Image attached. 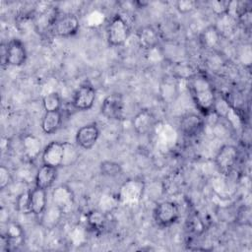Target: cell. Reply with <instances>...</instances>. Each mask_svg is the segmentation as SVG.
Listing matches in <instances>:
<instances>
[{
	"mask_svg": "<svg viewBox=\"0 0 252 252\" xmlns=\"http://www.w3.org/2000/svg\"><path fill=\"white\" fill-rule=\"evenodd\" d=\"M145 190V182L141 178H130L126 180L120 187L118 192V200L121 203L132 205L138 203Z\"/></svg>",
	"mask_w": 252,
	"mask_h": 252,
	"instance_id": "cell-4",
	"label": "cell"
},
{
	"mask_svg": "<svg viewBox=\"0 0 252 252\" xmlns=\"http://www.w3.org/2000/svg\"><path fill=\"white\" fill-rule=\"evenodd\" d=\"M11 180L12 178H11L10 171L6 166L2 165L0 167V189L4 190L6 187H8Z\"/></svg>",
	"mask_w": 252,
	"mask_h": 252,
	"instance_id": "cell-30",
	"label": "cell"
},
{
	"mask_svg": "<svg viewBox=\"0 0 252 252\" xmlns=\"http://www.w3.org/2000/svg\"><path fill=\"white\" fill-rule=\"evenodd\" d=\"M7 65L20 67L24 65L28 58L25 44L19 38H12L6 43Z\"/></svg>",
	"mask_w": 252,
	"mask_h": 252,
	"instance_id": "cell-11",
	"label": "cell"
},
{
	"mask_svg": "<svg viewBox=\"0 0 252 252\" xmlns=\"http://www.w3.org/2000/svg\"><path fill=\"white\" fill-rule=\"evenodd\" d=\"M156 124V116L152 110L148 108L141 109L132 119V126L139 135H147L154 129Z\"/></svg>",
	"mask_w": 252,
	"mask_h": 252,
	"instance_id": "cell-13",
	"label": "cell"
},
{
	"mask_svg": "<svg viewBox=\"0 0 252 252\" xmlns=\"http://www.w3.org/2000/svg\"><path fill=\"white\" fill-rule=\"evenodd\" d=\"M17 210L22 214L31 213L30 210V191L21 193L16 200Z\"/></svg>",
	"mask_w": 252,
	"mask_h": 252,
	"instance_id": "cell-28",
	"label": "cell"
},
{
	"mask_svg": "<svg viewBox=\"0 0 252 252\" xmlns=\"http://www.w3.org/2000/svg\"><path fill=\"white\" fill-rule=\"evenodd\" d=\"M100 172L101 174L108 176V177H115L122 173V166L120 163L113 161V160H103L100 165Z\"/></svg>",
	"mask_w": 252,
	"mask_h": 252,
	"instance_id": "cell-25",
	"label": "cell"
},
{
	"mask_svg": "<svg viewBox=\"0 0 252 252\" xmlns=\"http://www.w3.org/2000/svg\"><path fill=\"white\" fill-rule=\"evenodd\" d=\"M204 127L203 118L196 113H187L185 114L179 124L180 131L185 137L192 138L200 134Z\"/></svg>",
	"mask_w": 252,
	"mask_h": 252,
	"instance_id": "cell-14",
	"label": "cell"
},
{
	"mask_svg": "<svg viewBox=\"0 0 252 252\" xmlns=\"http://www.w3.org/2000/svg\"><path fill=\"white\" fill-rule=\"evenodd\" d=\"M124 99L120 93H111L102 101L101 114L108 120H119L123 116Z\"/></svg>",
	"mask_w": 252,
	"mask_h": 252,
	"instance_id": "cell-6",
	"label": "cell"
},
{
	"mask_svg": "<svg viewBox=\"0 0 252 252\" xmlns=\"http://www.w3.org/2000/svg\"><path fill=\"white\" fill-rule=\"evenodd\" d=\"M62 99L57 92H51L42 97V106L46 111H57L61 109Z\"/></svg>",
	"mask_w": 252,
	"mask_h": 252,
	"instance_id": "cell-23",
	"label": "cell"
},
{
	"mask_svg": "<svg viewBox=\"0 0 252 252\" xmlns=\"http://www.w3.org/2000/svg\"><path fill=\"white\" fill-rule=\"evenodd\" d=\"M107 222V217L106 213L102 210H91L86 214V223L87 227L94 231V232H99L102 231L106 225Z\"/></svg>",
	"mask_w": 252,
	"mask_h": 252,
	"instance_id": "cell-18",
	"label": "cell"
},
{
	"mask_svg": "<svg viewBox=\"0 0 252 252\" xmlns=\"http://www.w3.org/2000/svg\"><path fill=\"white\" fill-rule=\"evenodd\" d=\"M200 43L204 48L213 49L219 45L221 35L215 25L208 26L200 33Z\"/></svg>",
	"mask_w": 252,
	"mask_h": 252,
	"instance_id": "cell-21",
	"label": "cell"
},
{
	"mask_svg": "<svg viewBox=\"0 0 252 252\" xmlns=\"http://www.w3.org/2000/svg\"><path fill=\"white\" fill-rule=\"evenodd\" d=\"M179 216V207L172 201L159 202L154 210L155 220L162 227H168L174 224L178 220Z\"/></svg>",
	"mask_w": 252,
	"mask_h": 252,
	"instance_id": "cell-3",
	"label": "cell"
},
{
	"mask_svg": "<svg viewBox=\"0 0 252 252\" xmlns=\"http://www.w3.org/2000/svg\"><path fill=\"white\" fill-rule=\"evenodd\" d=\"M176 10L181 14H188L198 7V3L193 0H179L175 3Z\"/></svg>",
	"mask_w": 252,
	"mask_h": 252,
	"instance_id": "cell-29",
	"label": "cell"
},
{
	"mask_svg": "<svg viewBox=\"0 0 252 252\" xmlns=\"http://www.w3.org/2000/svg\"><path fill=\"white\" fill-rule=\"evenodd\" d=\"M61 215H62V212L58 208H56L54 205H52L51 208H48V209L46 208V210L41 216H42L43 221L47 226H53L54 224H56Z\"/></svg>",
	"mask_w": 252,
	"mask_h": 252,
	"instance_id": "cell-27",
	"label": "cell"
},
{
	"mask_svg": "<svg viewBox=\"0 0 252 252\" xmlns=\"http://www.w3.org/2000/svg\"><path fill=\"white\" fill-rule=\"evenodd\" d=\"M188 89L197 109L202 114L207 115L214 110L217 95L211 81L205 75L201 73L191 75Z\"/></svg>",
	"mask_w": 252,
	"mask_h": 252,
	"instance_id": "cell-1",
	"label": "cell"
},
{
	"mask_svg": "<svg viewBox=\"0 0 252 252\" xmlns=\"http://www.w3.org/2000/svg\"><path fill=\"white\" fill-rule=\"evenodd\" d=\"M137 38L141 47L151 50L158 47L159 35L153 26H144L138 30Z\"/></svg>",
	"mask_w": 252,
	"mask_h": 252,
	"instance_id": "cell-15",
	"label": "cell"
},
{
	"mask_svg": "<svg viewBox=\"0 0 252 252\" xmlns=\"http://www.w3.org/2000/svg\"><path fill=\"white\" fill-rule=\"evenodd\" d=\"M64 142L52 141L46 145L41 153L42 164L59 167L63 164Z\"/></svg>",
	"mask_w": 252,
	"mask_h": 252,
	"instance_id": "cell-10",
	"label": "cell"
},
{
	"mask_svg": "<svg viewBox=\"0 0 252 252\" xmlns=\"http://www.w3.org/2000/svg\"><path fill=\"white\" fill-rule=\"evenodd\" d=\"M10 241L11 246L15 243H22L23 239H24V230L22 228V226L17 223V222H9L8 226H7V231L5 233Z\"/></svg>",
	"mask_w": 252,
	"mask_h": 252,
	"instance_id": "cell-24",
	"label": "cell"
},
{
	"mask_svg": "<svg viewBox=\"0 0 252 252\" xmlns=\"http://www.w3.org/2000/svg\"><path fill=\"white\" fill-rule=\"evenodd\" d=\"M78 158L79 152L77 148L69 142H64V158L62 166L72 165L78 159Z\"/></svg>",
	"mask_w": 252,
	"mask_h": 252,
	"instance_id": "cell-26",
	"label": "cell"
},
{
	"mask_svg": "<svg viewBox=\"0 0 252 252\" xmlns=\"http://www.w3.org/2000/svg\"><path fill=\"white\" fill-rule=\"evenodd\" d=\"M22 146L25 156L31 160L35 159L43 151L40 140L32 134H27L23 137Z\"/></svg>",
	"mask_w": 252,
	"mask_h": 252,
	"instance_id": "cell-19",
	"label": "cell"
},
{
	"mask_svg": "<svg viewBox=\"0 0 252 252\" xmlns=\"http://www.w3.org/2000/svg\"><path fill=\"white\" fill-rule=\"evenodd\" d=\"M99 137V129L95 123H89L81 128L76 133L77 145L85 150L92 149L97 142Z\"/></svg>",
	"mask_w": 252,
	"mask_h": 252,
	"instance_id": "cell-12",
	"label": "cell"
},
{
	"mask_svg": "<svg viewBox=\"0 0 252 252\" xmlns=\"http://www.w3.org/2000/svg\"><path fill=\"white\" fill-rule=\"evenodd\" d=\"M217 24L218 25H215L216 28L218 29L221 37H224L233 33L238 22L228 13H225L220 16H218Z\"/></svg>",
	"mask_w": 252,
	"mask_h": 252,
	"instance_id": "cell-22",
	"label": "cell"
},
{
	"mask_svg": "<svg viewBox=\"0 0 252 252\" xmlns=\"http://www.w3.org/2000/svg\"><path fill=\"white\" fill-rule=\"evenodd\" d=\"M238 159V150L232 145L222 146L216 155L215 162L218 170L227 175L234 168Z\"/></svg>",
	"mask_w": 252,
	"mask_h": 252,
	"instance_id": "cell-5",
	"label": "cell"
},
{
	"mask_svg": "<svg viewBox=\"0 0 252 252\" xmlns=\"http://www.w3.org/2000/svg\"><path fill=\"white\" fill-rule=\"evenodd\" d=\"M96 97L95 89L89 83L81 85L74 93L72 104L73 106L81 111L89 110L93 107Z\"/></svg>",
	"mask_w": 252,
	"mask_h": 252,
	"instance_id": "cell-7",
	"label": "cell"
},
{
	"mask_svg": "<svg viewBox=\"0 0 252 252\" xmlns=\"http://www.w3.org/2000/svg\"><path fill=\"white\" fill-rule=\"evenodd\" d=\"M1 65L2 67L8 66L7 65V50H6V44H1Z\"/></svg>",
	"mask_w": 252,
	"mask_h": 252,
	"instance_id": "cell-31",
	"label": "cell"
},
{
	"mask_svg": "<svg viewBox=\"0 0 252 252\" xmlns=\"http://www.w3.org/2000/svg\"><path fill=\"white\" fill-rule=\"evenodd\" d=\"M57 177V167L42 164L35 174V186L42 189H49Z\"/></svg>",
	"mask_w": 252,
	"mask_h": 252,
	"instance_id": "cell-17",
	"label": "cell"
},
{
	"mask_svg": "<svg viewBox=\"0 0 252 252\" xmlns=\"http://www.w3.org/2000/svg\"><path fill=\"white\" fill-rule=\"evenodd\" d=\"M106 34L107 41L111 46H121L126 42L130 35V29L121 15L116 14L109 20Z\"/></svg>",
	"mask_w": 252,
	"mask_h": 252,
	"instance_id": "cell-2",
	"label": "cell"
},
{
	"mask_svg": "<svg viewBox=\"0 0 252 252\" xmlns=\"http://www.w3.org/2000/svg\"><path fill=\"white\" fill-rule=\"evenodd\" d=\"M52 205L58 208L62 214L68 213L74 206L75 197L72 189L66 184L56 186L51 194Z\"/></svg>",
	"mask_w": 252,
	"mask_h": 252,
	"instance_id": "cell-9",
	"label": "cell"
},
{
	"mask_svg": "<svg viewBox=\"0 0 252 252\" xmlns=\"http://www.w3.org/2000/svg\"><path fill=\"white\" fill-rule=\"evenodd\" d=\"M62 113L57 111H46L41 119V130L47 135L55 133L61 126Z\"/></svg>",
	"mask_w": 252,
	"mask_h": 252,
	"instance_id": "cell-20",
	"label": "cell"
},
{
	"mask_svg": "<svg viewBox=\"0 0 252 252\" xmlns=\"http://www.w3.org/2000/svg\"><path fill=\"white\" fill-rule=\"evenodd\" d=\"M80 29V22L74 14H65L58 17L55 21L52 32L55 35L60 37H70L75 35Z\"/></svg>",
	"mask_w": 252,
	"mask_h": 252,
	"instance_id": "cell-8",
	"label": "cell"
},
{
	"mask_svg": "<svg viewBox=\"0 0 252 252\" xmlns=\"http://www.w3.org/2000/svg\"><path fill=\"white\" fill-rule=\"evenodd\" d=\"M47 208L46 190L34 187L30 191V210L34 216H41Z\"/></svg>",
	"mask_w": 252,
	"mask_h": 252,
	"instance_id": "cell-16",
	"label": "cell"
}]
</instances>
